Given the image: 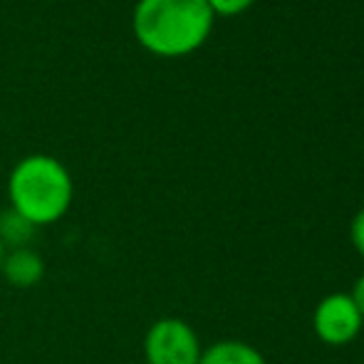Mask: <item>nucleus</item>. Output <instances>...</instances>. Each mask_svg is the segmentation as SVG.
<instances>
[{"label": "nucleus", "mask_w": 364, "mask_h": 364, "mask_svg": "<svg viewBox=\"0 0 364 364\" xmlns=\"http://www.w3.org/2000/svg\"><path fill=\"white\" fill-rule=\"evenodd\" d=\"M141 350L146 364H198L203 352L198 335L181 317H161L151 322Z\"/></svg>", "instance_id": "7ed1b4c3"}, {"label": "nucleus", "mask_w": 364, "mask_h": 364, "mask_svg": "<svg viewBox=\"0 0 364 364\" xmlns=\"http://www.w3.org/2000/svg\"><path fill=\"white\" fill-rule=\"evenodd\" d=\"M73 196L75 183L68 166L48 154H30L10 171V208L35 228L58 223L73 206Z\"/></svg>", "instance_id": "f03ea898"}, {"label": "nucleus", "mask_w": 364, "mask_h": 364, "mask_svg": "<svg viewBox=\"0 0 364 364\" xmlns=\"http://www.w3.org/2000/svg\"><path fill=\"white\" fill-rule=\"evenodd\" d=\"M0 275L5 278V283L18 290L35 288L45 275V260H43V255L35 248H30V245L10 248L8 253H5Z\"/></svg>", "instance_id": "39448f33"}, {"label": "nucleus", "mask_w": 364, "mask_h": 364, "mask_svg": "<svg viewBox=\"0 0 364 364\" xmlns=\"http://www.w3.org/2000/svg\"><path fill=\"white\" fill-rule=\"evenodd\" d=\"M132 25L149 53L181 58L208 38L213 10L208 0H139Z\"/></svg>", "instance_id": "f257e3e1"}, {"label": "nucleus", "mask_w": 364, "mask_h": 364, "mask_svg": "<svg viewBox=\"0 0 364 364\" xmlns=\"http://www.w3.org/2000/svg\"><path fill=\"white\" fill-rule=\"evenodd\" d=\"M5 253H8V248H5L3 243H0V268H3V260H5Z\"/></svg>", "instance_id": "9b49d317"}, {"label": "nucleus", "mask_w": 364, "mask_h": 364, "mask_svg": "<svg viewBox=\"0 0 364 364\" xmlns=\"http://www.w3.org/2000/svg\"><path fill=\"white\" fill-rule=\"evenodd\" d=\"M350 240L352 245H355V250L364 258V208L360 213H357L355 218H352L350 223Z\"/></svg>", "instance_id": "1a4fd4ad"}, {"label": "nucleus", "mask_w": 364, "mask_h": 364, "mask_svg": "<svg viewBox=\"0 0 364 364\" xmlns=\"http://www.w3.org/2000/svg\"><path fill=\"white\" fill-rule=\"evenodd\" d=\"M364 320L350 292H330L312 312V330L325 345L345 347L360 335Z\"/></svg>", "instance_id": "20e7f679"}, {"label": "nucleus", "mask_w": 364, "mask_h": 364, "mask_svg": "<svg viewBox=\"0 0 364 364\" xmlns=\"http://www.w3.org/2000/svg\"><path fill=\"white\" fill-rule=\"evenodd\" d=\"M350 295H352V300L357 302V307H360V312H362V320H364V275L355 283V288H352Z\"/></svg>", "instance_id": "9d476101"}, {"label": "nucleus", "mask_w": 364, "mask_h": 364, "mask_svg": "<svg viewBox=\"0 0 364 364\" xmlns=\"http://www.w3.org/2000/svg\"><path fill=\"white\" fill-rule=\"evenodd\" d=\"M253 0H208L213 13H220V15H235L240 10H245Z\"/></svg>", "instance_id": "6e6552de"}, {"label": "nucleus", "mask_w": 364, "mask_h": 364, "mask_svg": "<svg viewBox=\"0 0 364 364\" xmlns=\"http://www.w3.org/2000/svg\"><path fill=\"white\" fill-rule=\"evenodd\" d=\"M33 235H35V225L30 220H25L20 213H15L13 208L0 213V243L8 250L28 245Z\"/></svg>", "instance_id": "0eeeda50"}, {"label": "nucleus", "mask_w": 364, "mask_h": 364, "mask_svg": "<svg viewBox=\"0 0 364 364\" xmlns=\"http://www.w3.org/2000/svg\"><path fill=\"white\" fill-rule=\"evenodd\" d=\"M198 364H268L253 345L240 340H220L201 352Z\"/></svg>", "instance_id": "423d86ee"}]
</instances>
